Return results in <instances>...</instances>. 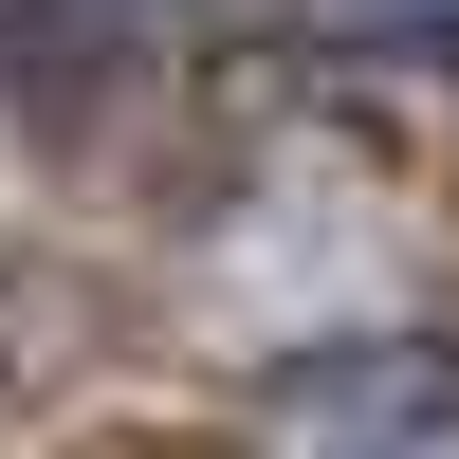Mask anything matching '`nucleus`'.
Here are the masks:
<instances>
[{"label":"nucleus","mask_w":459,"mask_h":459,"mask_svg":"<svg viewBox=\"0 0 459 459\" xmlns=\"http://www.w3.org/2000/svg\"><path fill=\"white\" fill-rule=\"evenodd\" d=\"M331 19H350L368 56H423V74H459V0H331Z\"/></svg>","instance_id":"2"},{"label":"nucleus","mask_w":459,"mask_h":459,"mask_svg":"<svg viewBox=\"0 0 459 459\" xmlns=\"http://www.w3.org/2000/svg\"><path fill=\"white\" fill-rule=\"evenodd\" d=\"M276 441L294 459H459V350H423V331L294 350L276 368Z\"/></svg>","instance_id":"1"}]
</instances>
